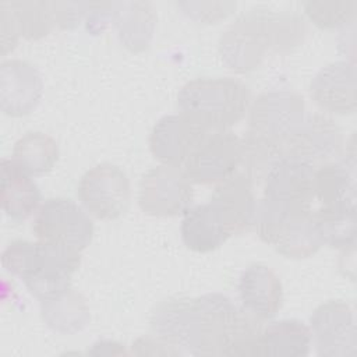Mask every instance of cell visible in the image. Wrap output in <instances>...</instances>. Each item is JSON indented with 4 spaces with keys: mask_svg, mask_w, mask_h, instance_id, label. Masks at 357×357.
<instances>
[{
    "mask_svg": "<svg viewBox=\"0 0 357 357\" xmlns=\"http://www.w3.org/2000/svg\"><path fill=\"white\" fill-rule=\"evenodd\" d=\"M304 98L293 91H268L251 100L247 132L282 144L304 120Z\"/></svg>",
    "mask_w": 357,
    "mask_h": 357,
    "instance_id": "cell-6",
    "label": "cell"
},
{
    "mask_svg": "<svg viewBox=\"0 0 357 357\" xmlns=\"http://www.w3.org/2000/svg\"><path fill=\"white\" fill-rule=\"evenodd\" d=\"M305 22L294 14L252 10L219 39L222 61L236 73L255 70L268 50H289L303 42Z\"/></svg>",
    "mask_w": 357,
    "mask_h": 357,
    "instance_id": "cell-2",
    "label": "cell"
},
{
    "mask_svg": "<svg viewBox=\"0 0 357 357\" xmlns=\"http://www.w3.org/2000/svg\"><path fill=\"white\" fill-rule=\"evenodd\" d=\"M209 134V130L185 113L160 117L148 138L151 153L163 165L180 166Z\"/></svg>",
    "mask_w": 357,
    "mask_h": 357,
    "instance_id": "cell-12",
    "label": "cell"
},
{
    "mask_svg": "<svg viewBox=\"0 0 357 357\" xmlns=\"http://www.w3.org/2000/svg\"><path fill=\"white\" fill-rule=\"evenodd\" d=\"M237 290L241 307L261 321L272 319L282 308V282L276 272L264 264H252L245 268Z\"/></svg>",
    "mask_w": 357,
    "mask_h": 357,
    "instance_id": "cell-17",
    "label": "cell"
},
{
    "mask_svg": "<svg viewBox=\"0 0 357 357\" xmlns=\"http://www.w3.org/2000/svg\"><path fill=\"white\" fill-rule=\"evenodd\" d=\"M20 36L28 40H38L50 33L56 26L53 3L49 1H14L7 3Z\"/></svg>",
    "mask_w": 357,
    "mask_h": 357,
    "instance_id": "cell-27",
    "label": "cell"
},
{
    "mask_svg": "<svg viewBox=\"0 0 357 357\" xmlns=\"http://www.w3.org/2000/svg\"><path fill=\"white\" fill-rule=\"evenodd\" d=\"M314 218L324 245L339 250L356 245V206H319Z\"/></svg>",
    "mask_w": 357,
    "mask_h": 357,
    "instance_id": "cell-26",
    "label": "cell"
},
{
    "mask_svg": "<svg viewBox=\"0 0 357 357\" xmlns=\"http://www.w3.org/2000/svg\"><path fill=\"white\" fill-rule=\"evenodd\" d=\"M177 105L209 131L229 130L247 114L251 91L237 78L199 77L180 89Z\"/></svg>",
    "mask_w": 357,
    "mask_h": 357,
    "instance_id": "cell-4",
    "label": "cell"
},
{
    "mask_svg": "<svg viewBox=\"0 0 357 357\" xmlns=\"http://www.w3.org/2000/svg\"><path fill=\"white\" fill-rule=\"evenodd\" d=\"M40 190L14 159H1V208L14 222H22L40 206Z\"/></svg>",
    "mask_w": 357,
    "mask_h": 357,
    "instance_id": "cell-19",
    "label": "cell"
},
{
    "mask_svg": "<svg viewBox=\"0 0 357 357\" xmlns=\"http://www.w3.org/2000/svg\"><path fill=\"white\" fill-rule=\"evenodd\" d=\"M192 197V181L180 166L162 163L148 170L139 181L138 205L151 216L183 215L191 206Z\"/></svg>",
    "mask_w": 357,
    "mask_h": 357,
    "instance_id": "cell-8",
    "label": "cell"
},
{
    "mask_svg": "<svg viewBox=\"0 0 357 357\" xmlns=\"http://www.w3.org/2000/svg\"><path fill=\"white\" fill-rule=\"evenodd\" d=\"M180 233L184 245L195 252L213 251L230 238L208 202L190 206L183 213Z\"/></svg>",
    "mask_w": 357,
    "mask_h": 357,
    "instance_id": "cell-22",
    "label": "cell"
},
{
    "mask_svg": "<svg viewBox=\"0 0 357 357\" xmlns=\"http://www.w3.org/2000/svg\"><path fill=\"white\" fill-rule=\"evenodd\" d=\"M0 21H1V54L6 56L8 52L15 49L20 38V32H18L14 15L7 1L0 3Z\"/></svg>",
    "mask_w": 357,
    "mask_h": 357,
    "instance_id": "cell-31",
    "label": "cell"
},
{
    "mask_svg": "<svg viewBox=\"0 0 357 357\" xmlns=\"http://www.w3.org/2000/svg\"><path fill=\"white\" fill-rule=\"evenodd\" d=\"M77 195L91 215L102 220H114L123 216L130 206V178L121 167L100 163L82 174Z\"/></svg>",
    "mask_w": 357,
    "mask_h": 357,
    "instance_id": "cell-7",
    "label": "cell"
},
{
    "mask_svg": "<svg viewBox=\"0 0 357 357\" xmlns=\"http://www.w3.org/2000/svg\"><path fill=\"white\" fill-rule=\"evenodd\" d=\"M343 145L340 127L331 117L312 113L286 141V156L318 166L340 156Z\"/></svg>",
    "mask_w": 357,
    "mask_h": 357,
    "instance_id": "cell-13",
    "label": "cell"
},
{
    "mask_svg": "<svg viewBox=\"0 0 357 357\" xmlns=\"http://www.w3.org/2000/svg\"><path fill=\"white\" fill-rule=\"evenodd\" d=\"M315 165L284 156L266 174L262 197L298 205H312Z\"/></svg>",
    "mask_w": 357,
    "mask_h": 357,
    "instance_id": "cell-16",
    "label": "cell"
},
{
    "mask_svg": "<svg viewBox=\"0 0 357 357\" xmlns=\"http://www.w3.org/2000/svg\"><path fill=\"white\" fill-rule=\"evenodd\" d=\"M132 353L142 356V354H152V356H177L181 354L178 349L167 343L166 340L160 339L156 335H148L138 337L132 343Z\"/></svg>",
    "mask_w": 357,
    "mask_h": 357,
    "instance_id": "cell-30",
    "label": "cell"
},
{
    "mask_svg": "<svg viewBox=\"0 0 357 357\" xmlns=\"http://www.w3.org/2000/svg\"><path fill=\"white\" fill-rule=\"evenodd\" d=\"M310 95L325 112L353 114L356 112L354 63L343 60L322 67L311 79Z\"/></svg>",
    "mask_w": 357,
    "mask_h": 357,
    "instance_id": "cell-15",
    "label": "cell"
},
{
    "mask_svg": "<svg viewBox=\"0 0 357 357\" xmlns=\"http://www.w3.org/2000/svg\"><path fill=\"white\" fill-rule=\"evenodd\" d=\"M356 152L315 166L314 199L321 206H356Z\"/></svg>",
    "mask_w": 357,
    "mask_h": 357,
    "instance_id": "cell-18",
    "label": "cell"
},
{
    "mask_svg": "<svg viewBox=\"0 0 357 357\" xmlns=\"http://www.w3.org/2000/svg\"><path fill=\"white\" fill-rule=\"evenodd\" d=\"M304 11L317 26L332 29L354 20L357 1H308L304 3Z\"/></svg>",
    "mask_w": 357,
    "mask_h": 357,
    "instance_id": "cell-29",
    "label": "cell"
},
{
    "mask_svg": "<svg viewBox=\"0 0 357 357\" xmlns=\"http://www.w3.org/2000/svg\"><path fill=\"white\" fill-rule=\"evenodd\" d=\"M254 188V183L243 172H237L218 183L208 201L230 237L244 234L255 226L258 199Z\"/></svg>",
    "mask_w": 357,
    "mask_h": 357,
    "instance_id": "cell-11",
    "label": "cell"
},
{
    "mask_svg": "<svg viewBox=\"0 0 357 357\" xmlns=\"http://www.w3.org/2000/svg\"><path fill=\"white\" fill-rule=\"evenodd\" d=\"M264 321L237 307L225 356H261Z\"/></svg>",
    "mask_w": 357,
    "mask_h": 357,
    "instance_id": "cell-28",
    "label": "cell"
},
{
    "mask_svg": "<svg viewBox=\"0 0 357 357\" xmlns=\"http://www.w3.org/2000/svg\"><path fill=\"white\" fill-rule=\"evenodd\" d=\"M32 230L39 241L77 252H82L93 237V223L88 213L66 197L42 202L33 216Z\"/></svg>",
    "mask_w": 357,
    "mask_h": 357,
    "instance_id": "cell-5",
    "label": "cell"
},
{
    "mask_svg": "<svg viewBox=\"0 0 357 357\" xmlns=\"http://www.w3.org/2000/svg\"><path fill=\"white\" fill-rule=\"evenodd\" d=\"M237 305L222 293L170 297L151 312L152 333L181 353L225 356Z\"/></svg>",
    "mask_w": 357,
    "mask_h": 357,
    "instance_id": "cell-1",
    "label": "cell"
},
{
    "mask_svg": "<svg viewBox=\"0 0 357 357\" xmlns=\"http://www.w3.org/2000/svg\"><path fill=\"white\" fill-rule=\"evenodd\" d=\"M1 264L24 282L33 297L43 301L70 289L71 276L81 264V252L39 240H13L3 251Z\"/></svg>",
    "mask_w": 357,
    "mask_h": 357,
    "instance_id": "cell-3",
    "label": "cell"
},
{
    "mask_svg": "<svg viewBox=\"0 0 357 357\" xmlns=\"http://www.w3.org/2000/svg\"><path fill=\"white\" fill-rule=\"evenodd\" d=\"M43 95L39 70L26 60L10 59L0 66V109L11 117L31 113Z\"/></svg>",
    "mask_w": 357,
    "mask_h": 357,
    "instance_id": "cell-14",
    "label": "cell"
},
{
    "mask_svg": "<svg viewBox=\"0 0 357 357\" xmlns=\"http://www.w3.org/2000/svg\"><path fill=\"white\" fill-rule=\"evenodd\" d=\"M39 303L42 321L56 333H78L84 331L91 321L86 300L81 293L71 287L57 297Z\"/></svg>",
    "mask_w": 357,
    "mask_h": 357,
    "instance_id": "cell-23",
    "label": "cell"
},
{
    "mask_svg": "<svg viewBox=\"0 0 357 357\" xmlns=\"http://www.w3.org/2000/svg\"><path fill=\"white\" fill-rule=\"evenodd\" d=\"M59 155V145L49 134L28 131L14 144L11 159L31 176H42L56 166Z\"/></svg>",
    "mask_w": 357,
    "mask_h": 357,
    "instance_id": "cell-25",
    "label": "cell"
},
{
    "mask_svg": "<svg viewBox=\"0 0 357 357\" xmlns=\"http://www.w3.org/2000/svg\"><path fill=\"white\" fill-rule=\"evenodd\" d=\"M113 21L119 40L126 49L134 53L148 49L156 24V13L151 3H116Z\"/></svg>",
    "mask_w": 357,
    "mask_h": 357,
    "instance_id": "cell-21",
    "label": "cell"
},
{
    "mask_svg": "<svg viewBox=\"0 0 357 357\" xmlns=\"http://www.w3.org/2000/svg\"><path fill=\"white\" fill-rule=\"evenodd\" d=\"M243 142L230 130L209 131L184 162V172L195 184H218L238 172Z\"/></svg>",
    "mask_w": 357,
    "mask_h": 357,
    "instance_id": "cell-9",
    "label": "cell"
},
{
    "mask_svg": "<svg viewBox=\"0 0 357 357\" xmlns=\"http://www.w3.org/2000/svg\"><path fill=\"white\" fill-rule=\"evenodd\" d=\"M310 331L319 356H356L354 314L346 301L329 300L318 305L310 317Z\"/></svg>",
    "mask_w": 357,
    "mask_h": 357,
    "instance_id": "cell-10",
    "label": "cell"
},
{
    "mask_svg": "<svg viewBox=\"0 0 357 357\" xmlns=\"http://www.w3.org/2000/svg\"><path fill=\"white\" fill-rule=\"evenodd\" d=\"M310 326L298 319H280L262 329L261 356L304 357L310 353Z\"/></svg>",
    "mask_w": 357,
    "mask_h": 357,
    "instance_id": "cell-24",
    "label": "cell"
},
{
    "mask_svg": "<svg viewBox=\"0 0 357 357\" xmlns=\"http://www.w3.org/2000/svg\"><path fill=\"white\" fill-rule=\"evenodd\" d=\"M271 245L283 257L300 259L314 255L324 244L314 218V209L286 218L275 231Z\"/></svg>",
    "mask_w": 357,
    "mask_h": 357,
    "instance_id": "cell-20",
    "label": "cell"
}]
</instances>
